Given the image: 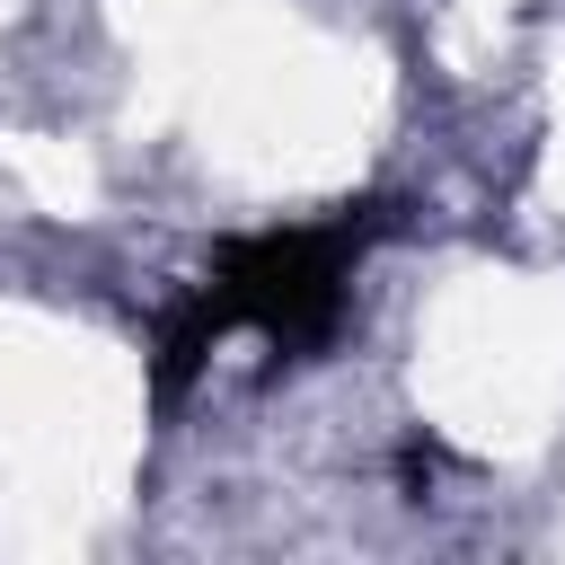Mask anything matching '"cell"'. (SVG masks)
Listing matches in <instances>:
<instances>
[{"label":"cell","instance_id":"6da1fadb","mask_svg":"<svg viewBox=\"0 0 565 565\" xmlns=\"http://www.w3.org/2000/svg\"><path fill=\"white\" fill-rule=\"evenodd\" d=\"M362 238H371V221H353V212L344 221H300V230H247V238H230L212 256V274L194 282V300L159 335V388L177 397L203 371V353L221 335H238V327L265 335V344H291V353L327 344L335 318H344L353 265H362Z\"/></svg>","mask_w":565,"mask_h":565}]
</instances>
